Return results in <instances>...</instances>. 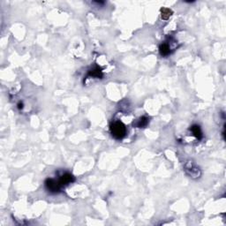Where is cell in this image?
I'll list each match as a JSON object with an SVG mask.
<instances>
[{
	"mask_svg": "<svg viewBox=\"0 0 226 226\" xmlns=\"http://www.w3.org/2000/svg\"><path fill=\"white\" fill-rule=\"evenodd\" d=\"M161 13H162V18L164 19H168L171 16L172 12L171 10L168 9V8H163L161 10Z\"/></svg>",
	"mask_w": 226,
	"mask_h": 226,
	"instance_id": "ba28073f",
	"label": "cell"
},
{
	"mask_svg": "<svg viewBox=\"0 0 226 226\" xmlns=\"http://www.w3.org/2000/svg\"><path fill=\"white\" fill-rule=\"evenodd\" d=\"M74 180H75V179H74V177L73 175L71 174V173H68V172H66V173H64V174L62 175L57 181L61 185V186H66V185L73 183Z\"/></svg>",
	"mask_w": 226,
	"mask_h": 226,
	"instance_id": "3957f363",
	"label": "cell"
},
{
	"mask_svg": "<svg viewBox=\"0 0 226 226\" xmlns=\"http://www.w3.org/2000/svg\"><path fill=\"white\" fill-rule=\"evenodd\" d=\"M18 108H19V109L23 108V104H20V103H19V104H18Z\"/></svg>",
	"mask_w": 226,
	"mask_h": 226,
	"instance_id": "9c48e42d",
	"label": "cell"
},
{
	"mask_svg": "<svg viewBox=\"0 0 226 226\" xmlns=\"http://www.w3.org/2000/svg\"><path fill=\"white\" fill-rule=\"evenodd\" d=\"M190 130H191L192 133L197 138L198 140H201V139L202 138V129H201V127L199 126L198 125H193V126H192V127L190 128Z\"/></svg>",
	"mask_w": 226,
	"mask_h": 226,
	"instance_id": "5b68a950",
	"label": "cell"
},
{
	"mask_svg": "<svg viewBox=\"0 0 226 226\" xmlns=\"http://www.w3.org/2000/svg\"><path fill=\"white\" fill-rule=\"evenodd\" d=\"M44 184H45V188L51 193H58L61 189V185L59 184V182L53 179H47Z\"/></svg>",
	"mask_w": 226,
	"mask_h": 226,
	"instance_id": "7a4b0ae2",
	"label": "cell"
},
{
	"mask_svg": "<svg viewBox=\"0 0 226 226\" xmlns=\"http://www.w3.org/2000/svg\"><path fill=\"white\" fill-rule=\"evenodd\" d=\"M159 52L162 56H167L170 54V46L166 42H163L159 47Z\"/></svg>",
	"mask_w": 226,
	"mask_h": 226,
	"instance_id": "277c9868",
	"label": "cell"
},
{
	"mask_svg": "<svg viewBox=\"0 0 226 226\" xmlns=\"http://www.w3.org/2000/svg\"><path fill=\"white\" fill-rule=\"evenodd\" d=\"M110 133L115 139L122 140L126 135V127L121 121H114L110 126Z\"/></svg>",
	"mask_w": 226,
	"mask_h": 226,
	"instance_id": "6da1fadb",
	"label": "cell"
},
{
	"mask_svg": "<svg viewBox=\"0 0 226 226\" xmlns=\"http://www.w3.org/2000/svg\"><path fill=\"white\" fill-rule=\"evenodd\" d=\"M89 76L90 77H94V78H102L103 77V72L99 68L98 66H95L92 70L89 71Z\"/></svg>",
	"mask_w": 226,
	"mask_h": 226,
	"instance_id": "8992f818",
	"label": "cell"
},
{
	"mask_svg": "<svg viewBox=\"0 0 226 226\" xmlns=\"http://www.w3.org/2000/svg\"><path fill=\"white\" fill-rule=\"evenodd\" d=\"M148 118H147V117H141L138 121H137V123L135 124V126H136L137 127H140V128H143V127H145L147 126V125L148 124Z\"/></svg>",
	"mask_w": 226,
	"mask_h": 226,
	"instance_id": "52a82bcc",
	"label": "cell"
}]
</instances>
